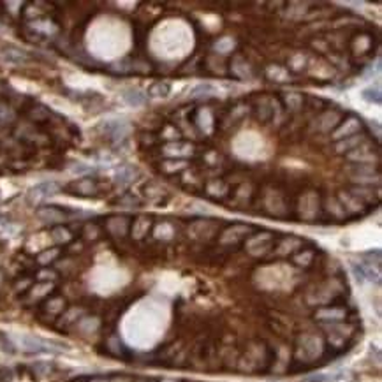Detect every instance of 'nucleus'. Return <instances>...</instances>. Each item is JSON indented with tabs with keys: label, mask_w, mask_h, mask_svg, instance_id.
I'll list each match as a JSON object with an SVG mask.
<instances>
[{
	"label": "nucleus",
	"mask_w": 382,
	"mask_h": 382,
	"mask_svg": "<svg viewBox=\"0 0 382 382\" xmlns=\"http://www.w3.org/2000/svg\"><path fill=\"white\" fill-rule=\"evenodd\" d=\"M58 190H60V187H58V183H55V182H42V183L32 187V190L28 192V199H30L32 203H39L42 199H48V198H51V196H55Z\"/></svg>",
	"instance_id": "1"
},
{
	"label": "nucleus",
	"mask_w": 382,
	"mask_h": 382,
	"mask_svg": "<svg viewBox=\"0 0 382 382\" xmlns=\"http://www.w3.org/2000/svg\"><path fill=\"white\" fill-rule=\"evenodd\" d=\"M19 344L27 352H55L50 342H44L41 338H36V336H21Z\"/></svg>",
	"instance_id": "2"
},
{
	"label": "nucleus",
	"mask_w": 382,
	"mask_h": 382,
	"mask_svg": "<svg viewBox=\"0 0 382 382\" xmlns=\"http://www.w3.org/2000/svg\"><path fill=\"white\" fill-rule=\"evenodd\" d=\"M122 97H124L125 104H129L130 108H139L146 104V95L143 92H139V90H134V88L125 90Z\"/></svg>",
	"instance_id": "3"
},
{
	"label": "nucleus",
	"mask_w": 382,
	"mask_h": 382,
	"mask_svg": "<svg viewBox=\"0 0 382 382\" xmlns=\"http://www.w3.org/2000/svg\"><path fill=\"white\" fill-rule=\"evenodd\" d=\"M37 215H39V218H41L42 222H62L65 218L64 213L60 212L58 208H55V206L42 208V210L37 212Z\"/></svg>",
	"instance_id": "4"
},
{
	"label": "nucleus",
	"mask_w": 382,
	"mask_h": 382,
	"mask_svg": "<svg viewBox=\"0 0 382 382\" xmlns=\"http://www.w3.org/2000/svg\"><path fill=\"white\" fill-rule=\"evenodd\" d=\"M171 92V85L166 83V81H157L153 83L152 87L148 88V95L150 97H157V99H162V97H167Z\"/></svg>",
	"instance_id": "5"
},
{
	"label": "nucleus",
	"mask_w": 382,
	"mask_h": 382,
	"mask_svg": "<svg viewBox=\"0 0 382 382\" xmlns=\"http://www.w3.org/2000/svg\"><path fill=\"white\" fill-rule=\"evenodd\" d=\"M134 176H136V169H134V167H130V166H122L118 171H116L115 180H116V183L127 185V183H130V182H132Z\"/></svg>",
	"instance_id": "6"
},
{
	"label": "nucleus",
	"mask_w": 382,
	"mask_h": 382,
	"mask_svg": "<svg viewBox=\"0 0 382 382\" xmlns=\"http://www.w3.org/2000/svg\"><path fill=\"white\" fill-rule=\"evenodd\" d=\"M215 92V87L210 83H201V85H196V87L190 90V97H206V95H212Z\"/></svg>",
	"instance_id": "7"
},
{
	"label": "nucleus",
	"mask_w": 382,
	"mask_h": 382,
	"mask_svg": "<svg viewBox=\"0 0 382 382\" xmlns=\"http://www.w3.org/2000/svg\"><path fill=\"white\" fill-rule=\"evenodd\" d=\"M344 315H346V312L340 309H333V310L326 309V310H323V312H319L315 317L323 319V321H338V319H342Z\"/></svg>",
	"instance_id": "8"
},
{
	"label": "nucleus",
	"mask_w": 382,
	"mask_h": 382,
	"mask_svg": "<svg viewBox=\"0 0 382 382\" xmlns=\"http://www.w3.org/2000/svg\"><path fill=\"white\" fill-rule=\"evenodd\" d=\"M361 97L370 104H381V90L379 88H366V90H363Z\"/></svg>",
	"instance_id": "9"
},
{
	"label": "nucleus",
	"mask_w": 382,
	"mask_h": 382,
	"mask_svg": "<svg viewBox=\"0 0 382 382\" xmlns=\"http://www.w3.org/2000/svg\"><path fill=\"white\" fill-rule=\"evenodd\" d=\"M4 58L7 60V62H11V64H23L25 60H27V56H25L21 51L13 50V51H7L4 55Z\"/></svg>",
	"instance_id": "10"
},
{
	"label": "nucleus",
	"mask_w": 382,
	"mask_h": 382,
	"mask_svg": "<svg viewBox=\"0 0 382 382\" xmlns=\"http://www.w3.org/2000/svg\"><path fill=\"white\" fill-rule=\"evenodd\" d=\"M34 372H36V375L42 377V375H46V373L51 372V366L48 363H37L34 364Z\"/></svg>",
	"instance_id": "11"
},
{
	"label": "nucleus",
	"mask_w": 382,
	"mask_h": 382,
	"mask_svg": "<svg viewBox=\"0 0 382 382\" xmlns=\"http://www.w3.org/2000/svg\"><path fill=\"white\" fill-rule=\"evenodd\" d=\"M229 48H233V41H231V39H222V41L217 44V50L224 51V53H226V51H229Z\"/></svg>",
	"instance_id": "12"
},
{
	"label": "nucleus",
	"mask_w": 382,
	"mask_h": 382,
	"mask_svg": "<svg viewBox=\"0 0 382 382\" xmlns=\"http://www.w3.org/2000/svg\"><path fill=\"white\" fill-rule=\"evenodd\" d=\"M56 255V250H51V252H46V254H42L41 257H39V261H41L42 264H46L48 261H51V259L55 257Z\"/></svg>",
	"instance_id": "13"
},
{
	"label": "nucleus",
	"mask_w": 382,
	"mask_h": 382,
	"mask_svg": "<svg viewBox=\"0 0 382 382\" xmlns=\"http://www.w3.org/2000/svg\"><path fill=\"white\" fill-rule=\"evenodd\" d=\"M88 171H92V167H88V166H76L74 167V173H88Z\"/></svg>",
	"instance_id": "14"
}]
</instances>
